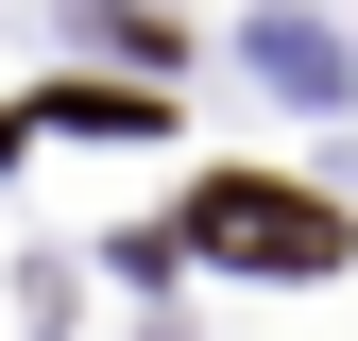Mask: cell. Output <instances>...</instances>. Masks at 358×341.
Returning <instances> with one entry per match:
<instances>
[{
  "instance_id": "obj_1",
  "label": "cell",
  "mask_w": 358,
  "mask_h": 341,
  "mask_svg": "<svg viewBox=\"0 0 358 341\" xmlns=\"http://www.w3.org/2000/svg\"><path fill=\"white\" fill-rule=\"evenodd\" d=\"M188 239L239 256V273H341V205H307V188H205Z\"/></svg>"
}]
</instances>
